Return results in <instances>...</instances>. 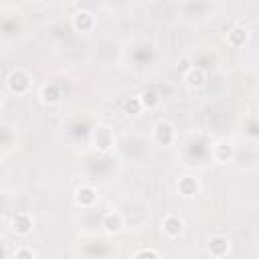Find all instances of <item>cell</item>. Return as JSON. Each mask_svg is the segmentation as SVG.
<instances>
[{
	"mask_svg": "<svg viewBox=\"0 0 259 259\" xmlns=\"http://www.w3.org/2000/svg\"><path fill=\"white\" fill-rule=\"evenodd\" d=\"M6 87L14 95H26L32 87V77L24 69H12L6 75Z\"/></svg>",
	"mask_w": 259,
	"mask_h": 259,
	"instance_id": "1",
	"label": "cell"
},
{
	"mask_svg": "<svg viewBox=\"0 0 259 259\" xmlns=\"http://www.w3.org/2000/svg\"><path fill=\"white\" fill-rule=\"evenodd\" d=\"M152 138H154V142H156L158 146H162V148L172 146V144L176 142V127H174V123L168 121V119L156 121V123H154V130H152Z\"/></svg>",
	"mask_w": 259,
	"mask_h": 259,
	"instance_id": "2",
	"label": "cell"
},
{
	"mask_svg": "<svg viewBox=\"0 0 259 259\" xmlns=\"http://www.w3.org/2000/svg\"><path fill=\"white\" fill-rule=\"evenodd\" d=\"M91 144L99 150V152H109L113 146H115V136H113V130L105 123H99L93 127L91 132Z\"/></svg>",
	"mask_w": 259,
	"mask_h": 259,
	"instance_id": "3",
	"label": "cell"
},
{
	"mask_svg": "<svg viewBox=\"0 0 259 259\" xmlns=\"http://www.w3.org/2000/svg\"><path fill=\"white\" fill-rule=\"evenodd\" d=\"M32 229H34V219H32L30 212L18 210V212H14V214L10 217V231H12L14 235L26 237V235L32 233Z\"/></svg>",
	"mask_w": 259,
	"mask_h": 259,
	"instance_id": "4",
	"label": "cell"
},
{
	"mask_svg": "<svg viewBox=\"0 0 259 259\" xmlns=\"http://www.w3.org/2000/svg\"><path fill=\"white\" fill-rule=\"evenodd\" d=\"M71 24H73V28H75L77 32H81V34H89V32H93V30H95L97 20H95L93 12H89V10L81 8V10H77V12L73 14Z\"/></svg>",
	"mask_w": 259,
	"mask_h": 259,
	"instance_id": "5",
	"label": "cell"
},
{
	"mask_svg": "<svg viewBox=\"0 0 259 259\" xmlns=\"http://www.w3.org/2000/svg\"><path fill=\"white\" fill-rule=\"evenodd\" d=\"M200 188H202L200 180H198L196 176H190V174L180 176L178 182H176V190H178V194H180L182 198H194V196L200 192Z\"/></svg>",
	"mask_w": 259,
	"mask_h": 259,
	"instance_id": "6",
	"label": "cell"
},
{
	"mask_svg": "<svg viewBox=\"0 0 259 259\" xmlns=\"http://www.w3.org/2000/svg\"><path fill=\"white\" fill-rule=\"evenodd\" d=\"M73 198H75V204H77V206H81V208H91V206H95L99 194H97V190H95L93 186L81 184V186L75 190Z\"/></svg>",
	"mask_w": 259,
	"mask_h": 259,
	"instance_id": "7",
	"label": "cell"
},
{
	"mask_svg": "<svg viewBox=\"0 0 259 259\" xmlns=\"http://www.w3.org/2000/svg\"><path fill=\"white\" fill-rule=\"evenodd\" d=\"M206 251L210 253V257L214 259H223L229 255L231 251V241L225 237V235H212L206 243Z\"/></svg>",
	"mask_w": 259,
	"mask_h": 259,
	"instance_id": "8",
	"label": "cell"
},
{
	"mask_svg": "<svg viewBox=\"0 0 259 259\" xmlns=\"http://www.w3.org/2000/svg\"><path fill=\"white\" fill-rule=\"evenodd\" d=\"M184 229H186V223H184L178 214H166V217L162 219V231H164V235L170 237V239H178V237L184 233Z\"/></svg>",
	"mask_w": 259,
	"mask_h": 259,
	"instance_id": "9",
	"label": "cell"
},
{
	"mask_svg": "<svg viewBox=\"0 0 259 259\" xmlns=\"http://www.w3.org/2000/svg\"><path fill=\"white\" fill-rule=\"evenodd\" d=\"M233 156H235V146L231 140H219L212 146V160L217 164H227L233 160Z\"/></svg>",
	"mask_w": 259,
	"mask_h": 259,
	"instance_id": "10",
	"label": "cell"
},
{
	"mask_svg": "<svg viewBox=\"0 0 259 259\" xmlns=\"http://www.w3.org/2000/svg\"><path fill=\"white\" fill-rule=\"evenodd\" d=\"M101 227H103V231H105L107 235H117V233L123 231L125 223H123V217H121L117 210H109V212L103 214Z\"/></svg>",
	"mask_w": 259,
	"mask_h": 259,
	"instance_id": "11",
	"label": "cell"
},
{
	"mask_svg": "<svg viewBox=\"0 0 259 259\" xmlns=\"http://www.w3.org/2000/svg\"><path fill=\"white\" fill-rule=\"evenodd\" d=\"M61 97H63V91L57 83H45L38 91V99L45 105H57L61 101Z\"/></svg>",
	"mask_w": 259,
	"mask_h": 259,
	"instance_id": "12",
	"label": "cell"
},
{
	"mask_svg": "<svg viewBox=\"0 0 259 259\" xmlns=\"http://www.w3.org/2000/svg\"><path fill=\"white\" fill-rule=\"evenodd\" d=\"M247 40H249V28L243 24H235L227 32V45L233 49H241L243 45H247Z\"/></svg>",
	"mask_w": 259,
	"mask_h": 259,
	"instance_id": "13",
	"label": "cell"
},
{
	"mask_svg": "<svg viewBox=\"0 0 259 259\" xmlns=\"http://www.w3.org/2000/svg\"><path fill=\"white\" fill-rule=\"evenodd\" d=\"M184 85L188 89H200V87H204L206 85V73L200 67H190L184 73Z\"/></svg>",
	"mask_w": 259,
	"mask_h": 259,
	"instance_id": "14",
	"label": "cell"
},
{
	"mask_svg": "<svg viewBox=\"0 0 259 259\" xmlns=\"http://www.w3.org/2000/svg\"><path fill=\"white\" fill-rule=\"evenodd\" d=\"M138 99H140V103H142L144 109H156V107L160 105V101H162V95H160L158 89L146 87V89H142V91L138 93Z\"/></svg>",
	"mask_w": 259,
	"mask_h": 259,
	"instance_id": "15",
	"label": "cell"
},
{
	"mask_svg": "<svg viewBox=\"0 0 259 259\" xmlns=\"http://www.w3.org/2000/svg\"><path fill=\"white\" fill-rule=\"evenodd\" d=\"M121 109H123V113H125V115H140V113L144 111V107H142V103H140L138 95H136V97H127V99H123Z\"/></svg>",
	"mask_w": 259,
	"mask_h": 259,
	"instance_id": "16",
	"label": "cell"
},
{
	"mask_svg": "<svg viewBox=\"0 0 259 259\" xmlns=\"http://www.w3.org/2000/svg\"><path fill=\"white\" fill-rule=\"evenodd\" d=\"M12 259H36V251L26 247V245H20L14 253H12Z\"/></svg>",
	"mask_w": 259,
	"mask_h": 259,
	"instance_id": "17",
	"label": "cell"
},
{
	"mask_svg": "<svg viewBox=\"0 0 259 259\" xmlns=\"http://www.w3.org/2000/svg\"><path fill=\"white\" fill-rule=\"evenodd\" d=\"M134 259H160V255L154 249H142L134 255Z\"/></svg>",
	"mask_w": 259,
	"mask_h": 259,
	"instance_id": "18",
	"label": "cell"
}]
</instances>
